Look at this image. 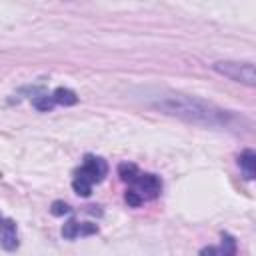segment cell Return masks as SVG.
I'll list each match as a JSON object with an SVG mask.
<instances>
[{"label":"cell","instance_id":"cell-1","mask_svg":"<svg viewBox=\"0 0 256 256\" xmlns=\"http://www.w3.org/2000/svg\"><path fill=\"white\" fill-rule=\"evenodd\" d=\"M142 102L162 114L176 116L180 120L206 126V128H234L238 126V118L232 110L220 108L204 98L182 94L168 88H144L142 90Z\"/></svg>","mask_w":256,"mask_h":256},{"label":"cell","instance_id":"cell-2","mask_svg":"<svg viewBox=\"0 0 256 256\" xmlns=\"http://www.w3.org/2000/svg\"><path fill=\"white\" fill-rule=\"evenodd\" d=\"M118 176L128 182L132 188V192H136L142 202L144 200H154L160 196L162 192V180L156 176V174H150V172H140L136 164H130V162H122L118 166Z\"/></svg>","mask_w":256,"mask_h":256},{"label":"cell","instance_id":"cell-3","mask_svg":"<svg viewBox=\"0 0 256 256\" xmlns=\"http://www.w3.org/2000/svg\"><path fill=\"white\" fill-rule=\"evenodd\" d=\"M106 174H108L106 160H102L98 156H86L84 162H82V166L76 170V176L72 180V188L80 196H90L92 186L98 184V182H102Z\"/></svg>","mask_w":256,"mask_h":256},{"label":"cell","instance_id":"cell-4","mask_svg":"<svg viewBox=\"0 0 256 256\" xmlns=\"http://www.w3.org/2000/svg\"><path fill=\"white\" fill-rule=\"evenodd\" d=\"M212 68L234 80V82H242L246 86H254L256 82V76H254V64L252 62H238V60H220V62H214Z\"/></svg>","mask_w":256,"mask_h":256},{"label":"cell","instance_id":"cell-5","mask_svg":"<svg viewBox=\"0 0 256 256\" xmlns=\"http://www.w3.org/2000/svg\"><path fill=\"white\" fill-rule=\"evenodd\" d=\"M200 256H236V240L230 234H222V242L218 246L204 248Z\"/></svg>","mask_w":256,"mask_h":256},{"label":"cell","instance_id":"cell-6","mask_svg":"<svg viewBox=\"0 0 256 256\" xmlns=\"http://www.w3.org/2000/svg\"><path fill=\"white\" fill-rule=\"evenodd\" d=\"M0 246L4 250H16L18 248V230H16L14 220H10V218H6L2 228H0Z\"/></svg>","mask_w":256,"mask_h":256},{"label":"cell","instance_id":"cell-7","mask_svg":"<svg viewBox=\"0 0 256 256\" xmlns=\"http://www.w3.org/2000/svg\"><path fill=\"white\" fill-rule=\"evenodd\" d=\"M238 164H240V170H242L244 178L254 180V176H256V154L252 150H244L238 156Z\"/></svg>","mask_w":256,"mask_h":256},{"label":"cell","instance_id":"cell-8","mask_svg":"<svg viewBox=\"0 0 256 256\" xmlns=\"http://www.w3.org/2000/svg\"><path fill=\"white\" fill-rule=\"evenodd\" d=\"M52 102L54 104H62V106H72L78 102V96L76 92H72L70 88H56L52 94H50Z\"/></svg>","mask_w":256,"mask_h":256},{"label":"cell","instance_id":"cell-9","mask_svg":"<svg viewBox=\"0 0 256 256\" xmlns=\"http://www.w3.org/2000/svg\"><path fill=\"white\" fill-rule=\"evenodd\" d=\"M62 236H64V238H68V240H74L76 236H80V224H78L76 220L66 222V224H64V228H62Z\"/></svg>","mask_w":256,"mask_h":256},{"label":"cell","instance_id":"cell-10","mask_svg":"<svg viewBox=\"0 0 256 256\" xmlns=\"http://www.w3.org/2000/svg\"><path fill=\"white\" fill-rule=\"evenodd\" d=\"M32 104H34L40 112H48V110H52V106H54V102H52L50 96H38V98L32 100Z\"/></svg>","mask_w":256,"mask_h":256},{"label":"cell","instance_id":"cell-11","mask_svg":"<svg viewBox=\"0 0 256 256\" xmlns=\"http://www.w3.org/2000/svg\"><path fill=\"white\" fill-rule=\"evenodd\" d=\"M50 212H52L54 216H62V214H68V212H70V206H68L66 202H60V200H56V202H52V208H50Z\"/></svg>","mask_w":256,"mask_h":256},{"label":"cell","instance_id":"cell-12","mask_svg":"<svg viewBox=\"0 0 256 256\" xmlns=\"http://www.w3.org/2000/svg\"><path fill=\"white\" fill-rule=\"evenodd\" d=\"M124 198H126V202H128L130 206H140V204H142V198H140L136 192H132V190H126Z\"/></svg>","mask_w":256,"mask_h":256},{"label":"cell","instance_id":"cell-13","mask_svg":"<svg viewBox=\"0 0 256 256\" xmlns=\"http://www.w3.org/2000/svg\"><path fill=\"white\" fill-rule=\"evenodd\" d=\"M4 220H6V218H4L2 214H0V228H2V224H4Z\"/></svg>","mask_w":256,"mask_h":256}]
</instances>
